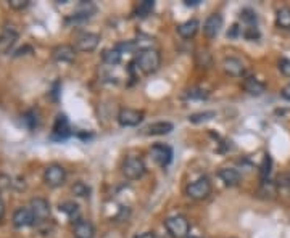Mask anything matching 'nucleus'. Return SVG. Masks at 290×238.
<instances>
[{"label": "nucleus", "mask_w": 290, "mask_h": 238, "mask_svg": "<svg viewBox=\"0 0 290 238\" xmlns=\"http://www.w3.org/2000/svg\"><path fill=\"white\" fill-rule=\"evenodd\" d=\"M160 63H161L160 53L155 48L142 50L140 53H139V56H137V60H135V64H137V68L144 74H152V73H155V71L160 68Z\"/></svg>", "instance_id": "f257e3e1"}, {"label": "nucleus", "mask_w": 290, "mask_h": 238, "mask_svg": "<svg viewBox=\"0 0 290 238\" xmlns=\"http://www.w3.org/2000/svg\"><path fill=\"white\" fill-rule=\"evenodd\" d=\"M165 227L166 230L174 238H187L190 232V224L184 216H171L165 221Z\"/></svg>", "instance_id": "f03ea898"}, {"label": "nucleus", "mask_w": 290, "mask_h": 238, "mask_svg": "<svg viewBox=\"0 0 290 238\" xmlns=\"http://www.w3.org/2000/svg\"><path fill=\"white\" fill-rule=\"evenodd\" d=\"M211 182L208 177H200L195 182H192L189 187H187V195H189L192 199H197V201H202V199H206L211 195Z\"/></svg>", "instance_id": "7ed1b4c3"}, {"label": "nucleus", "mask_w": 290, "mask_h": 238, "mask_svg": "<svg viewBox=\"0 0 290 238\" xmlns=\"http://www.w3.org/2000/svg\"><path fill=\"white\" fill-rule=\"evenodd\" d=\"M122 174L129 179V180H135L140 179L145 174V164L139 156H129L124 159L122 163Z\"/></svg>", "instance_id": "20e7f679"}, {"label": "nucleus", "mask_w": 290, "mask_h": 238, "mask_svg": "<svg viewBox=\"0 0 290 238\" xmlns=\"http://www.w3.org/2000/svg\"><path fill=\"white\" fill-rule=\"evenodd\" d=\"M31 211L34 216V224H44L50 217V204L44 198H32L31 199Z\"/></svg>", "instance_id": "39448f33"}, {"label": "nucleus", "mask_w": 290, "mask_h": 238, "mask_svg": "<svg viewBox=\"0 0 290 238\" xmlns=\"http://www.w3.org/2000/svg\"><path fill=\"white\" fill-rule=\"evenodd\" d=\"M144 121V111L132 108H121L118 113V122L122 127H135Z\"/></svg>", "instance_id": "423d86ee"}, {"label": "nucleus", "mask_w": 290, "mask_h": 238, "mask_svg": "<svg viewBox=\"0 0 290 238\" xmlns=\"http://www.w3.org/2000/svg\"><path fill=\"white\" fill-rule=\"evenodd\" d=\"M44 180L49 187H60L66 180V171L60 164H52L44 172Z\"/></svg>", "instance_id": "0eeeda50"}, {"label": "nucleus", "mask_w": 290, "mask_h": 238, "mask_svg": "<svg viewBox=\"0 0 290 238\" xmlns=\"http://www.w3.org/2000/svg\"><path fill=\"white\" fill-rule=\"evenodd\" d=\"M100 42V36L94 34V32H82L76 37V50L79 51H94L97 47H99Z\"/></svg>", "instance_id": "6e6552de"}, {"label": "nucleus", "mask_w": 290, "mask_h": 238, "mask_svg": "<svg viewBox=\"0 0 290 238\" xmlns=\"http://www.w3.org/2000/svg\"><path fill=\"white\" fill-rule=\"evenodd\" d=\"M150 154H152V159L160 167H166L168 164L171 163V159H173V150H171V146L161 145V143L153 145L150 148Z\"/></svg>", "instance_id": "1a4fd4ad"}, {"label": "nucleus", "mask_w": 290, "mask_h": 238, "mask_svg": "<svg viewBox=\"0 0 290 238\" xmlns=\"http://www.w3.org/2000/svg\"><path fill=\"white\" fill-rule=\"evenodd\" d=\"M221 28H223V16L219 13H213V15L206 18V21L203 24V32L208 39H215L219 34Z\"/></svg>", "instance_id": "9d476101"}, {"label": "nucleus", "mask_w": 290, "mask_h": 238, "mask_svg": "<svg viewBox=\"0 0 290 238\" xmlns=\"http://www.w3.org/2000/svg\"><path fill=\"white\" fill-rule=\"evenodd\" d=\"M18 41V32L15 28H11V26H6V28L2 31V34H0V53H8L11 50L13 45L16 44Z\"/></svg>", "instance_id": "9b49d317"}, {"label": "nucleus", "mask_w": 290, "mask_h": 238, "mask_svg": "<svg viewBox=\"0 0 290 238\" xmlns=\"http://www.w3.org/2000/svg\"><path fill=\"white\" fill-rule=\"evenodd\" d=\"M74 55H76V48L66 44L58 45V47H55L54 51H52V56H54V60L58 63H71L74 60Z\"/></svg>", "instance_id": "f8f14e48"}, {"label": "nucleus", "mask_w": 290, "mask_h": 238, "mask_svg": "<svg viewBox=\"0 0 290 238\" xmlns=\"http://www.w3.org/2000/svg\"><path fill=\"white\" fill-rule=\"evenodd\" d=\"M34 224V216H32L31 208H18L13 212V225L18 229L28 227V225Z\"/></svg>", "instance_id": "ddd939ff"}, {"label": "nucleus", "mask_w": 290, "mask_h": 238, "mask_svg": "<svg viewBox=\"0 0 290 238\" xmlns=\"http://www.w3.org/2000/svg\"><path fill=\"white\" fill-rule=\"evenodd\" d=\"M223 68H224V73L228 76H232V77H240L245 74L243 63L238 60V58H234V56L226 58V60L223 61Z\"/></svg>", "instance_id": "4468645a"}, {"label": "nucleus", "mask_w": 290, "mask_h": 238, "mask_svg": "<svg viewBox=\"0 0 290 238\" xmlns=\"http://www.w3.org/2000/svg\"><path fill=\"white\" fill-rule=\"evenodd\" d=\"M95 229L92 222L86 221V219H77L74 222V237L76 238H94Z\"/></svg>", "instance_id": "2eb2a0df"}, {"label": "nucleus", "mask_w": 290, "mask_h": 238, "mask_svg": "<svg viewBox=\"0 0 290 238\" xmlns=\"http://www.w3.org/2000/svg\"><path fill=\"white\" fill-rule=\"evenodd\" d=\"M69 135V122L64 114H58L57 121L54 124V139L57 140H63Z\"/></svg>", "instance_id": "dca6fc26"}, {"label": "nucleus", "mask_w": 290, "mask_h": 238, "mask_svg": "<svg viewBox=\"0 0 290 238\" xmlns=\"http://www.w3.org/2000/svg\"><path fill=\"white\" fill-rule=\"evenodd\" d=\"M218 176L224 182V185H228V187H235L240 184V180H242L240 172L237 169H231V167H224V169L218 172Z\"/></svg>", "instance_id": "f3484780"}, {"label": "nucleus", "mask_w": 290, "mask_h": 238, "mask_svg": "<svg viewBox=\"0 0 290 238\" xmlns=\"http://www.w3.org/2000/svg\"><path fill=\"white\" fill-rule=\"evenodd\" d=\"M173 129H174V126L171 124V122L158 121V122H153V124H150V126H147L144 129V134L145 135H166V134H170Z\"/></svg>", "instance_id": "a211bd4d"}, {"label": "nucleus", "mask_w": 290, "mask_h": 238, "mask_svg": "<svg viewBox=\"0 0 290 238\" xmlns=\"http://www.w3.org/2000/svg\"><path fill=\"white\" fill-rule=\"evenodd\" d=\"M243 90L250 95H261L264 90H266V86H264L263 82H260L258 79H255V77H248V79L243 81Z\"/></svg>", "instance_id": "6ab92c4d"}, {"label": "nucleus", "mask_w": 290, "mask_h": 238, "mask_svg": "<svg viewBox=\"0 0 290 238\" xmlns=\"http://www.w3.org/2000/svg\"><path fill=\"white\" fill-rule=\"evenodd\" d=\"M197 31H198V21L197 19H189V21H185V23L177 26L179 36L184 37V39H192L193 36L197 34Z\"/></svg>", "instance_id": "aec40b11"}, {"label": "nucleus", "mask_w": 290, "mask_h": 238, "mask_svg": "<svg viewBox=\"0 0 290 238\" xmlns=\"http://www.w3.org/2000/svg\"><path fill=\"white\" fill-rule=\"evenodd\" d=\"M276 23L282 29H290V8H287V6H282V8L277 10Z\"/></svg>", "instance_id": "412c9836"}, {"label": "nucleus", "mask_w": 290, "mask_h": 238, "mask_svg": "<svg viewBox=\"0 0 290 238\" xmlns=\"http://www.w3.org/2000/svg\"><path fill=\"white\" fill-rule=\"evenodd\" d=\"M153 8H155L153 0H142V2H139V5L135 6V15L139 18H145L153 11Z\"/></svg>", "instance_id": "4be33fe9"}, {"label": "nucleus", "mask_w": 290, "mask_h": 238, "mask_svg": "<svg viewBox=\"0 0 290 238\" xmlns=\"http://www.w3.org/2000/svg\"><path fill=\"white\" fill-rule=\"evenodd\" d=\"M60 211L64 212L69 219H76L77 221V216H79V206H77L74 201H64L60 204Z\"/></svg>", "instance_id": "5701e85b"}, {"label": "nucleus", "mask_w": 290, "mask_h": 238, "mask_svg": "<svg viewBox=\"0 0 290 238\" xmlns=\"http://www.w3.org/2000/svg\"><path fill=\"white\" fill-rule=\"evenodd\" d=\"M102 60L107 64H110V66H115V64H118L121 61V53L116 48H110L102 53Z\"/></svg>", "instance_id": "b1692460"}, {"label": "nucleus", "mask_w": 290, "mask_h": 238, "mask_svg": "<svg viewBox=\"0 0 290 238\" xmlns=\"http://www.w3.org/2000/svg\"><path fill=\"white\" fill-rule=\"evenodd\" d=\"M216 116L215 111H202V113H193L189 116V121L193 122V124H200V122H206L211 121Z\"/></svg>", "instance_id": "393cba45"}, {"label": "nucleus", "mask_w": 290, "mask_h": 238, "mask_svg": "<svg viewBox=\"0 0 290 238\" xmlns=\"http://www.w3.org/2000/svg\"><path fill=\"white\" fill-rule=\"evenodd\" d=\"M271 166H273V161H271V156L266 154L261 163V169H260V177H261V182H268V177L271 174Z\"/></svg>", "instance_id": "a878e982"}, {"label": "nucleus", "mask_w": 290, "mask_h": 238, "mask_svg": "<svg viewBox=\"0 0 290 238\" xmlns=\"http://www.w3.org/2000/svg\"><path fill=\"white\" fill-rule=\"evenodd\" d=\"M116 50L119 51V53H134L135 50H137V44H135V41H127V42H119V44H116Z\"/></svg>", "instance_id": "bb28decb"}, {"label": "nucleus", "mask_w": 290, "mask_h": 238, "mask_svg": "<svg viewBox=\"0 0 290 238\" xmlns=\"http://www.w3.org/2000/svg\"><path fill=\"white\" fill-rule=\"evenodd\" d=\"M71 190H73V193L76 196H81V198H86V196L90 195V189L84 182H76Z\"/></svg>", "instance_id": "cd10ccee"}, {"label": "nucleus", "mask_w": 290, "mask_h": 238, "mask_svg": "<svg viewBox=\"0 0 290 238\" xmlns=\"http://www.w3.org/2000/svg\"><path fill=\"white\" fill-rule=\"evenodd\" d=\"M208 96V92H205L202 89H190L185 92V98L189 100H205Z\"/></svg>", "instance_id": "c85d7f7f"}, {"label": "nucleus", "mask_w": 290, "mask_h": 238, "mask_svg": "<svg viewBox=\"0 0 290 238\" xmlns=\"http://www.w3.org/2000/svg\"><path fill=\"white\" fill-rule=\"evenodd\" d=\"M240 18H242V21H245L248 26H255V23H256V13L253 10H250V8L242 10Z\"/></svg>", "instance_id": "c756f323"}, {"label": "nucleus", "mask_w": 290, "mask_h": 238, "mask_svg": "<svg viewBox=\"0 0 290 238\" xmlns=\"http://www.w3.org/2000/svg\"><path fill=\"white\" fill-rule=\"evenodd\" d=\"M23 121L26 122V126L29 129H34L37 126V113L36 111H28L23 116Z\"/></svg>", "instance_id": "7c9ffc66"}, {"label": "nucleus", "mask_w": 290, "mask_h": 238, "mask_svg": "<svg viewBox=\"0 0 290 238\" xmlns=\"http://www.w3.org/2000/svg\"><path fill=\"white\" fill-rule=\"evenodd\" d=\"M243 37L248 39V41H255V39L260 37V32H258L255 26H248V28L243 31Z\"/></svg>", "instance_id": "2f4dec72"}, {"label": "nucleus", "mask_w": 290, "mask_h": 238, "mask_svg": "<svg viewBox=\"0 0 290 238\" xmlns=\"http://www.w3.org/2000/svg\"><path fill=\"white\" fill-rule=\"evenodd\" d=\"M279 69L284 76L290 77V60L289 58H282V60H279Z\"/></svg>", "instance_id": "473e14b6"}, {"label": "nucleus", "mask_w": 290, "mask_h": 238, "mask_svg": "<svg viewBox=\"0 0 290 238\" xmlns=\"http://www.w3.org/2000/svg\"><path fill=\"white\" fill-rule=\"evenodd\" d=\"M10 6L11 8H15V10H23L26 8V6L29 5V0H10Z\"/></svg>", "instance_id": "72a5a7b5"}, {"label": "nucleus", "mask_w": 290, "mask_h": 238, "mask_svg": "<svg viewBox=\"0 0 290 238\" xmlns=\"http://www.w3.org/2000/svg\"><path fill=\"white\" fill-rule=\"evenodd\" d=\"M281 95H282V98H286V100H289V101H290V82H289L287 86L281 90Z\"/></svg>", "instance_id": "f704fd0d"}, {"label": "nucleus", "mask_w": 290, "mask_h": 238, "mask_svg": "<svg viewBox=\"0 0 290 238\" xmlns=\"http://www.w3.org/2000/svg\"><path fill=\"white\" fill-rule=\"evenodd\" d=\"M134 238H155V234H153V232H144V234L135 235Z\"/></svg>", "instance_id": "c9c22d12"}, {"label": "nucleus", "mask_w": 290, "mask_h": 238, "mask_svg": "<svg viewBox=\"0 0 290 238\" xmlns=\"http://www.w3.org/2000/svg\"><path fill=\"white\" fill-rule=\"evenodd\" d=\"M200 2H202V0H184V3L187 6H197V5H200Z\"/></svg>", "instance_id": "e433bc0d"}, {"label": "nucleus", "mask_w": 290, "mask_h": 238, "mask_svg": "<svg viewBox=\"0 0 290 238\" xmlns=\"http://www.w3.org/2000/svg\"><path fill=\"white\" fill-rule=\"evenodd\" d=\"M237 31H238V26L234 24V26H232L231 32H228V37H235V36H237Z\"/></svg>", "instance_id": "4c0bfd02"}, {"label": "nucleus", "mask_w": 290, "mask_h": 238, "mask_svg": "<svg viewBox=\"0 0 290 238\" xmlns=\"http://www.w3.org/2000/svg\"><path fill=\"white\" fill-rule=\"evenodd\" d=\"M155 238H174V237L166 230L165 234H155Z\"/></svg>", "instance_id": "58836bf2"}, {"label": "nucleus", "mask_w": 290, "mask_h": 238, "mask_svg": "<svg viewBox=\"0 0 290 238\" xmlns=\"http://www.w3.org/2000/svg\"><path fill=\"white\" fill-rule=\"evenodd\" d=\"M279 179H281V177H279ZM281 180H284L282 185H286V187H289V189H290V174H289V176H284Z\"/></svg>", "instance_id": "ea45409f"}, {"label": "nucleus", "mask_w": 290, "mask_h": 238, "mask_svg": "<svg viewBox=\"0 0 290 238\" xmlns=\"http://www.w3.org/2000/svg\"><path fill=\"white\" fill-rule=\"evenodd\" d=\"M24 51H31V47H24V48H19V50H16V53H15V56L24 55Z\"/></svg>", "instance_id": "a19ab883"}, {"label": "nucleus", "mask_w": 290, "mask_h": 238, "mask_svg": "<svg viewBox=\"0 0 290 238\" xmlns=\"http://www.w3.org/2000/svg\"><path fill=\"white\" fill-rule=\"evenodd\" d=\"M3 214H5V204H3L2 199H0V219L3 217Z\"/></svg>", "instance_id": "79ce46f5"}, {"label": "nucleus", "mask_w": 290, "mask_h": 238, "mask_svg": "<svg viewBox=\"0 0 290 238\" xmlns=\"http://www.w3.org/2000/svg\"><path fill=\"white\" fill-rule=\"evenodd\" d=\"M190 238H198V237H190Z\"/></svg>", "instance_id": "37998d69"}]
</instances>
